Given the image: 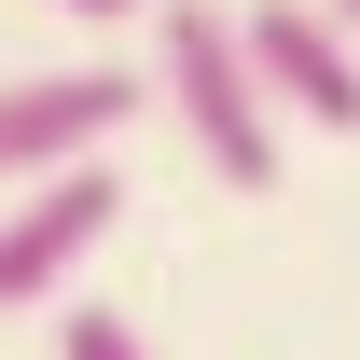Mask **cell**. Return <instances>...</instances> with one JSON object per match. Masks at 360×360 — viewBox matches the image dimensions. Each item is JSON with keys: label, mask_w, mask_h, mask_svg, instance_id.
Returning a JSON list of instances; mask_svg holds the SVG:
<instances>
[{"label": "cell", "mask_w": 360, "mask_h": 360, "mask_svg": "<svg viewBox=\"0 0 360 360\" xmlns=\"http://www.w3.org/2000/svg\"><path fill=\"white\" fill-rule=\"evenodd\" d=\"M153 42H167V111H180V139L208 153V180L264 194L277 180V97H264V70H250V28L208 14V0H167Z\"/></svg>", "instance_id": "6da1fadb"}, {"label": "cell", "mask_w": 360, "mask_h": 360, "mask_svg": "<svg viewBox=\"0 0 360 360\" xmlns=\"http://www.w3.org/2000/svg\"><path fill=\"white\" fill-rule=\"evenodd\" d=\"M139 111V84L125 70H28V84H0V180H70V167H97V139Z\"/></svg>", "instance_id": "7a4b0ae2"}, {"label": "cell", "mask_w": 360, "mask_h": 360, "mask_svg": "<svg viewBox=\"0 0 360 360\" xmlns=\"http://www.w3.org/2000/svg\"><path fill=\"white\" fill-rule=\"evenodd\" d=\"M250 70H264V97L291 125L360 139V42L319 14V0H264V14H250Z\"/></svg>", "instance_id": "3957f363"}, {"label": "cell", "mask_w": 360, "mask_h": 360, "mask_svg": "<svg viewBox=\"0 0 360 360\" xmlns=\"http://www.w3.org/2000/svg\"><path fill=\"white\" fill-rule=\"evenodd\" d=\"M111 222H125V180H111V167L42 180V194L0 222V305H56V291H70V264H84Z\"/></svg>", "instance_id": "277c9868"}, {"label": "cell", "mask_w": 360, "mask_h": 360, "mask_svg": "<svg viewBox=\"0 0 360 360\" xmlns=\"http://www.w3.org/2000/svg\"><path fill=\"white\" fill-rule=\"evenodd\" d=\"M56 360H153V347H139V319H111V305H70V319H56Z\"/></svg>", "instance_id": "5b68a950"}, {"label": "cell", "mask_w": 360, "mask_h": 360, "mask_svg": "<svg viewBox=\"0 0 360 360\" xmlns=\"http://www.w3.org/2000/svg\"><path fill=\"white\" fill-rule=\"evenodd\" d=\"M319 14H333V28H347V42H360V0H319Z\"/></svg>", "instance_id": "8992f818"}, {"label": "cell", "mask_w": 360, "mask_h": 360, "mask_svg": "<svg viewBox=\"0 0 360 360\" xmlns=\"http://www.w3.org/2000/svg\"><path fill=\"white\" fill-rule=\"evenodd\" d=\"M70 14H139V0H70Z\"/></svg>", "instance_id": "52a82bcc"}]
</instances>
